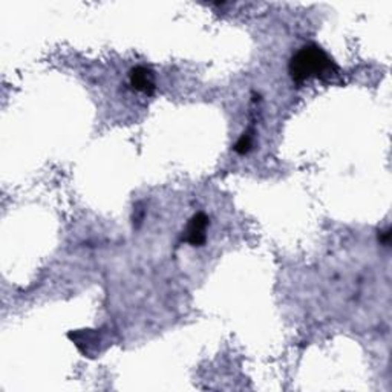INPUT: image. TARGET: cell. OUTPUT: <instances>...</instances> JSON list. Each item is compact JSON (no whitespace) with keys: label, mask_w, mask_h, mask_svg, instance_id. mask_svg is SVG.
<instances>
[{"label":"cell","mask_w":392,"mask_h":392,"mask_svg":"<svg viewBox=\"0 0 392 392\" xmlns=\"http://www.w3.org/2000/svg\"><path fill=\"white\" fill-rule=\"evenodd\" d=\"M391 241V230L386 229L384 232H379V242L383 245H389Z\"/></svg>","instance_id":"obj_5"},{"label":"cell","mask_w":392,"mask_h":392,"mask_svg":"<svg viewBox=\"0 0 392 392\" xmlns=\"http://www.w3.org/2000/svg\"><path fill=\"white\" fill-rule=\"evenodd\" d=\"M337 66L328 54L317 45H308L299 49L290 60L288 71L293 82L301 84L310 78H324L336 73Z\"/></svg>","instance_id":"obj_1"},{"label":"cell","mask_w":392,"mask_h":392,"mask_svg":"<svg viewBox=\"0 0 392 392\" xmlns=\"http://www.w3.org/2000/svg\"><path fill=\"white\" fill-rule=\"evenodd\" d=\"M253 147V131H247L241 135L236 144H234V152L239 155H245L252 151Z\"/></svg>","instance_id":"obj_4"},{"label":"cell","mask_w":392,"mask_h":392,"mask_svg":"<svg viewBox=\"0 0 392 392\" xmlns=\"http://www.w3.org/2000/svg\"><path fill=\"white\" fill-rule=\"evenodd\" d=\"M210 225V219L205 213L199 212L189 219L187 225L183 234V241L187 242L192 247H203L207 241V229Z\"/></svg>","instance_id":"obj_2"},{"label":"cell","mask_w":392,"mask_h":392,"mask_svg":"<svg viewBox=\"0 0 392 392\" xmlns=\"http://www.w3.org/2000/svg\"><path fill=\"white\" fill-rule=\"evenodd\" d=\"M129 82L131 86L146 95H153L156 89L155 86V75L149 68L144 66H137L131 71L129 74Z\"/></svg>","instance_id":"obj_3"}]
</instances>
